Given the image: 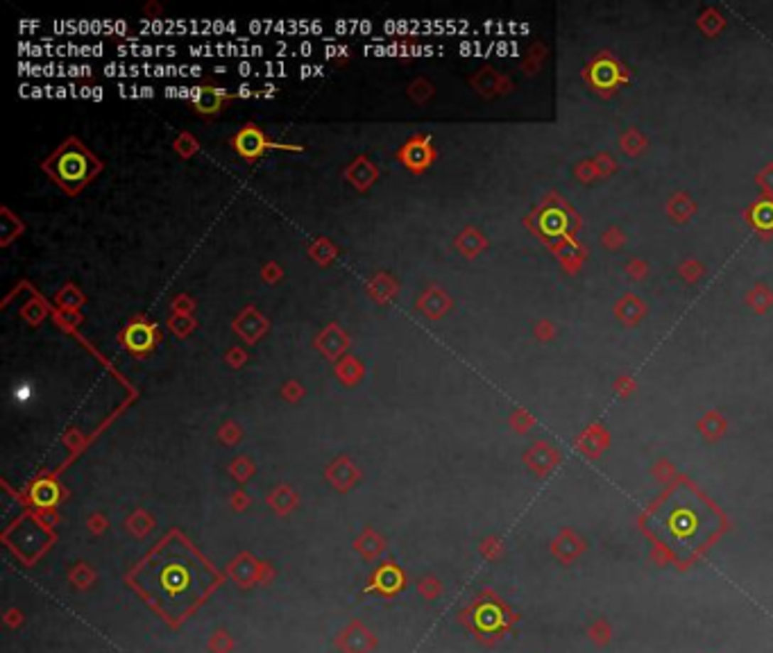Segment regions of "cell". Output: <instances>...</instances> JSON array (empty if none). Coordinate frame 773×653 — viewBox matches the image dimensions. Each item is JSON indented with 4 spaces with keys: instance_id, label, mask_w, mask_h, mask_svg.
Returning a JSON list of instances; mask_svg holds the SVG:
<instances>
[{
    "instance_id": "4",
    "label": "cell",
    "mask_w": 773,
    "mask_h": 653,
    "mask_svg": "<svg viewBox=\"0 0 773 653\" xmlns=\"http://www.w3.org/2000/svg\"><path fill=\"white\" fill-rule=\"evenodd\" d=\"M236 150H239L243 157L252 159V157H259L261 152H264L270 144L264 139V134L259 132L256 127H245L243 132L236 136Z\"/></svg>"
},
{
    "instance_id": "6",
    "label": "cell",
    "mask_w": 773,
    "mask_h": 653,
    "mask_svg": "<svg viewBox=\"0 0 773 653\" xmlns=\"http://www.w3.org/2000/svg\"><path fill=\"white\" fill-rule=\"evenodd\" d=\"M429 150H426L424 144H409L406 150H404V159H406V163L411 166V168H422V166H426V161H429Z\"/></svg>"
},
{
    "instance_id": "7",
    "label": "cell",
    "mask_w": 773,
    "mask_h": 653,
    "mask_svg": "<svg viewBox=\"0 0 773 653\" xmlns=\"http://www.w3.org/2000/svg\"><path fill=\"white\" fill-rule=\"evenodd\" d=\"M121 53H123V55L152 57V55H175V53H177V48H173V45H166V48H161V45H141V48H123Z\"/></svg>"
},
{
    "instance_id": "1",
    "label": "cell",
    "mask_w": 773,
    "mask_h": 653,
    "mask_svg": "<svg viewBox=\"0 0 773 653\" xmlns=\"http://www.w3.org/2000/svg\"><path fill=\"white\" fill-rule=\"evenodd\" d=\"M148 592L152 597H159L166 603L182 605L195 601L193 597L200 592L198 565L195 563H159L154 565L152 576L148 581Z\"/></svg>"
},
{
    "instance_id": "2",
    "label": "cell",
    "mask_w": 773,
    "mask_h": 653,
    "mask_svg": "<svg viewBox=\"0 0 773 653\" xmlns=\"http://www.w3.org/2000/svg\"><path fill=\"white\" fill-rule=\"evenodd\" d=\"M57 175L66 184H77L89 177V159L77 148H66L57 159Z\"/></svg>"
},
{
    "instance_id": "5",
    "label": "cell",
    "mask_w": 773,
    "mask_h": 653,
    "mask_svg": "<svg viewBox=\"0 0 773 653\" xmlns=\"http://www.w3.org/2000/svg\"><path fill=\"white\" fill-rule=\"evenodd\" d=\"M225 96H227V93H225L222 89H213V87H205V89L195 87V89H191V100H193V104L198 107L200 112H207V114L220 109Z\"/></svg>"
},
{
    "instance_id": "3",
    "label": "cell",
    "mask_w": 773,
    "mask_h": 653,
    "mask_svg": "<svg viewBox=\"0 0 773 653\" xmlns=\"http://www.w3.org/2000/svg\"><path fill=\"white\" fill-rule=\"evenodd\" d=\"M125 345L136 354L150 352L154 345V327L150 323H132L125 331Z\"/></svg>"
}]
</instances>
